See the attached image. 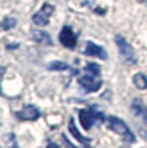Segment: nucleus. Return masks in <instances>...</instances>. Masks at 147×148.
<instances>
[{"label":"nucleus","mask_w":147,"mask_h":148,"mask_svg":"<svg viewBox=\"0 0 147 148\" xmlns=\"http://www.w3.org/2000/svg\"><path fill=\"white\" fill-rule=\"evenodd\" d=\"M69 127H70V132H71V134L75 136L76 139H78L79 142H80L81 144H84V146H88L89 144V142H90V139L88 138H85V136H83L80 134V133L78 132V129H76V126H75V121H74V119H71V121H70V125H69Z\"/></svg>","instance_id":"9b49d317"},{"label":"nucleus","mask_w":147,"mask_h":148,"mask_svg":"<svg viewBox=\"0 0 147 148\" xmlns=\"http://www.w3.org/2000/svg\"><path fill=\"white\" fill-rule=\"evenodd\" d=\"M79 117H80L81 126L84 130H89L92 126L102 124L104 121L103 113L95 108H83L79 111Z\"/></svg>","instance_id":"f03ea898"},{"label":"nucleus","mask_w":147,"mask_h":148,"mask_svg":"<svg viewBox=\"0 0 147 148\" xmlns=\"http://www.w3.org/2000/svg\"><path fill=\"white\" fill-rule=\"evenodd\" d=\"M115 42H116V45L119 48V53H120L121 58H123V61L125 63H128V64L137 63V56L134 53V49H133L132 45L123 36H120V35L115 36Z\"/></svg>","instance_id":"20e7f679"},{"label":"nucleus","mask_w":147,"mask_h":148,"mask_svg":"<svg viewBox=\"0 0 147 148\" xmlns=\"http://www.w3.org/2000/svg\"><path fill=\"white\" fill-rule=\"evenodd\" d=\"M10 148H18L17 143L14 142V136H13V135H12V144H10Z\"/></svg>","instance_id":"dca6fc26"},{"label":"nucleus","mask_w":147,"mask_h":148,"mask_svg":"<svg viewBox=\"0 0 147 148\" xmlns=\"http://www.w3.org/2000/svg\"><path fill=\"white\" fill-rule=\"evenodd\" d=\"M78 82L85 93L97 92L102 86V80H101V67L97 63H89L85 64L83 68V75L78 79Z\"/></svg>","instance_id":"f257e3e1"},{"label":"nucleus","mask_w":147,"mask_h":148,"mask_svg":"<svg viewBox=\"0 0 147 148\" xmlns=\"http://www.w3.org/2000/svg\"><path fill=\"white\" fill-rule=\"evenodd\" d=\"M84 54L89 57H95V58H100V59H107V52L102 47H100L98 44H95L93 41H87Z\"/></svg>","instance_id":"0eeeda50"},{"label":"nucleus","mask_w":147,"mask_h":148,"mask_svg":"<svg viewBox=\"0 0 147 148\" xmlns=\"http://www.w3.org/2000/svg\"><path fill=\"white\" fill-rule=\"evenodd\" d=\"M16 25H17L16 18H13V17H5V18L3 19L1 27H3V30H10V28H13Z\"/></svg>","instance_id":"4468645a"},{"label":"nucleus","mask_w":147,"mask_h":148,"mask_svg":"<svg viewBox=\"0 0 147 148\" xmlns=\"http://www.w3.org/2000/svg\"><path fill=\"white\" fill-rule=\"evenodd\" d=\"M54 12V5L49 4V3H44V5L38 10L32 17V21L38 26H47L49 23V19Z\"/></svg>","instance_id":"39448f33"},{"label":"nucleus","mask_w":147,"mask_h":148,"mask_svg":"<svg viewBox=\"0 0 147 148\" xmlns=\"http://www.w3.org/2000/svg\"><path fill=\"white\" fill-rule=\"evenodd\" d=\"M132 112L134 115H137L138 117H141L143 120V122L147 124V106L143 103L141 99L135 98L132 102Z\"/></svg>","instance_id":"1a4fd4ad"},{"label":"nucleus","mask_w":147,"mask_h":148,"mask_svg":"<svg viewBox=\"0 0 147 148\" xmlns=\"http://www.w3.org/2000/svg\"><path fill=\"white\" fill-rule=\"evenodd\" d=\"M16 116L19 119V120L31 121V120H36L38 117H40V111H39L35 106H30L29 104V106H26L23 110L17 112Z\"/></svg>","instance_id":"6e6552de"},{"label":"nucleus","mask_w":147,"mask_h":148,"mask_svg":"<svg viewBox=\"0 0 147 148\" xmlns=\"http://www.w3.org/2000/svg\"><path fill=\"white\" fill-rule=\"evenodd\" d=\"M97 0H79V4L83 5V7H92Z\"/></svg>","instance_id":"2eb2a0df"},{"label":"nucleus","mask_w":147,"mask_h":148,"mask_svg":"<svg viewBox=\"0 0 147 148\" xmlns=\"http://www.w3.org/2000/svg\"><path fill=\"white\" fill-rule=\"evenodd\" d=\"M32 39L36 42H40L44 45H52V38L49 36V34L45 32V31H40V30H34L32 31Z\"/></svg>","instance_id":"9d476101"},{"label":"nucleus","mask_w":147,"mask_h":148,"mask_svg":"<svg viewBox=\"0 0 147 148\" xmlns=\"http://www.w3.org/2000/svg\"><path fill=\"white\" fill-rule=\"evenodd\" d=\"M47 148H58V146H57V144H54V143H50Z\"/></svg>","instance_id":"f3484780"},{"label":"nucleus","mask_w":147,"mask_h":148,"mask_svg":"<svg viewBox=\"0 0 147 148\" xmlns=\"http://www.w3.org/2000/svg\"><path fill=\"white\" fill-rule=\"evenodd\" d=\"M49 70L52 71H65V70H69V64L63 63V62H59V61H54L52 63H49Z\"/></svg>","instance_id":"ddd939ff"},{"label":"nucleus","mask_w":147,"mask_h":148,"mask_svg":"<svg viewBox=\"0 0 147 148\" xmlns=\"http://www.w3.org/2000/svg\"><path fill=\"white\" fill-rule=\"evenodd\" d=\"M107 124H109L110 129L120 135L126 143H133V142L135 140V136L132 133V130L129 129V126L124 121H121L119 117L111 116V117H109V120H107Z\"/></svg>","instance_id":"7ed1b4c3"},{"label":"nucleus","mask_w":147,"mask_h":148,"mask_svg":"<svg viewBox=\"0 0 147 148\" xmlns=\"http://www.w3.org/2000/svg\"><path fill=\"white\" fill-rule=\"evenodd\" d=\"M133 82H134V85L139 90L147 89V76L143 75V73H137V75H134Z\"/></svg>","instance_id":"f8f14e48"},{"label":"nucleus","mask_w":147,"mask_h":148,"mask_svg":"<svg viewBox=\"0 0 147 148\" xmlns=\"http://www.w3.org/2000/svg\"><path fill=\"white\" fill-rule=\"evenodd\" d=\"M59 41L63 47L69 48V49H74L76 47V42H78V38H76V34L74 32V30L70 26H63L59 32Z\"/></svg>","instance_id":"423d86ee"}]
</instances>
